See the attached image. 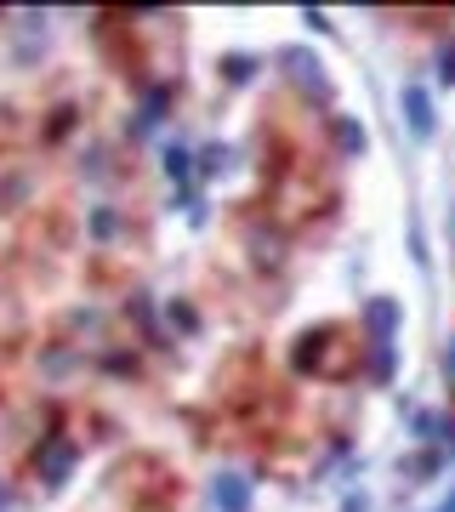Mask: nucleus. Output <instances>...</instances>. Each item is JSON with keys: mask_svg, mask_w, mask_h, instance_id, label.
Returning <instances> with one entry per match:
<instances>
[{"mask_svg": "<svg viewBox=\"0 0 455 512\" xmlns=\"http://www.w3.org/2000/svg\"><path fill=\"white\" fill-rule=\"evenodd\" d=\"M279 63H285V74H291V80H296V86H302L308 97H330V74H325V63H319L313 52L291 46V52L279 57Z\"/></svg>", "mask_w": 455, "mask_h": 512, "instance_id": "nucleus-1", "label": "nucleus"}, {"mask_svg": "<svg viewBox=\"0 0 455 512\" xmlns=\"http://www.w3.org/2000/svg\"><path fill=\"white\" fill-rule=\"evenodd\" d=\"M211 507L217 512H251V478L245 473H217L211 478Z\"/></svg>", "mask_w": 455, "mask_h": 512, "instance_id": "nucleus-2", "label": "nucleus"}, {"mask_svg": "<svg viewBox=\"0 0 455 512\" xmlns=\"http://www.w3.org/2000/svg\"><path fill=\"white\" fill-rule=\"evenodd\" d=\"M364 325H370V342H393V330H399V302H393V296L364 302Z\"/></svg>", "mask_w": 455, "mask_h": 512, "instance_id": "nucleus-3", "label": "nucleus"}, {"mask_svg": "<svg viewBox=\"0 0 455 512\" xmlns=\"http://www.w3.org/2000/svg\"><path fill=\"white\" fill-rule=\"evenodd\" d=\"M399 109H404V126L416 131V137H433V103H427V92H421V86H404Z\"/></svg>", "mask_w": 455, "mask_h": 512, "instance_id": "nucleus-4", "label": "nucleus"}, {"mask_svg": "<svg viewBox=\"0 0 455 512\" xmlns=\"http://www.w3.org/2000/svg\"><path fill=\"white\" fill-rule=\"evenodd\" d=\"M69 467H74V444L57 439L52 450H40V478H46V484H63V478H69Z\"/></svg>", "mask_w": 455, "mask_h": 512, "instance_id": "nucleus-5", "label": "nucleus"}, {"mask_svg": "<svg viewBox=\"0 0 455 512\" xmlns=\"http://www.w3.org/2000/svg\"><path fill=\"white\" fill-rule=\"evenodd\" d=\"M160 114H165V86H148V97H143V120H137V131H154V126H160Z\"/></svg>", "mask_w": 455, "mask_h": 512, "instance_id": "nucleus-6", "label": "nucleus"}, {"mask_svg": "<svg viewBox=\"0 0 455 512\" xmlns=\"http://www.w3.org/2000/svg\"><path fill=\"white\" fill-rule=\"evenodd\" d=\"M256 239V262H279V256H285V251H279V245H285V239H279V234H251Z\"/></svg>", "mask_w": 455, "mask_h": 512, "instance_id": "nucleus-7", "label": "nucleus"}, {"mask_svg": "<svg viewBox=\"0 0 455 512\" xmlns=\"http://www.w3.org/2000/svg\"><path fill=\"white\" fill-rule=\"evenodd\" d=\"M336 137H342V148H347V154H364V131L353 126V120H342V126H336Z\"/></svg>", "mask_w": 455, "mask_h": 512, "instance_id": "nucleus-8", "label": "nucleus"}, {"mask_svg": "<svg viewBox=\"0 0 455 512\" xmlns=\"http://www.w3.org/2000/svg\"><path fill=\"white\" fill-rule=\"evenodd\" d=\"M165 171H171V177H188V171H194V160H188L182 148H171V154H165Z\"/></svg>", "mask_w": 455, "mask_h": 512, "instance_id": "nucleus-9", "label": "nucleus"}, {"mask_svg": "<svg viewBox=\"0 0 455 512\" xmlns=\"http://www.w3.org/2000/svg\"><path fill=\"white\" fill-rule=\"evenodd\" d=\"M228 160H234L228 148H205V171H211V177H217V171H228Z\"/></svg>", "mask_w": 455, "mask_h": 512, "instance_id": "nucleus-10", "label": "nucleus"}, {"mask_svg": "<svg viewBox=\"0 0 455 512\" xmlns=\"http://www.w3.org/2000/svg\"><path fill=\"white\" fill-rule=\"evenodd\" d=\"M222 74H228V80H251V57H234V63H222Z\"/></svg>", "mask_w": 455, "mask_h": 512, "instance_id": "nucleus-11", "label": "nucleus"}, {"mask_svg": "<svg viewBox=\"0 0 455 512\" xmlns=\"http://www.w3.org/2000/svg\"><path fill=\"white\" fill-rule=\"evenodd\" d=\"M444 382L455 387V336H450V342H444Z\"/></svg>", "mask_w": 455, "mask_h": 512, "instance_id": "nucleus-12", "label": "nucleus"}, {"mask_svg": "<svg viewBox=\"0 0 455 512\" xmlns=\"http://www.w3.org/2000/svg\"><path fill=\"white\" fill-rule=\"evenodd\" d=\"M438 80H444V86H455V52H444V69H438Z\"/></svg>", "mask_w": 455, "mask_h": 512, "instance_id": "nucleus-13", "label": "nucleus"}, {"mask_svg": "<svg viewBox=\"0 0 455 512\" xmlns=\"http://www.w3.org/2000/svg\"><path fill=\"white\" fill-rule=\"evenodd\" d=\"M438 512H455V495H444V507H438Z\"/></svg>", "mask_w": 455, "mask_h": 512, "instance_id": "nucleus-14", "label": "nucleus"}]
</instances>
